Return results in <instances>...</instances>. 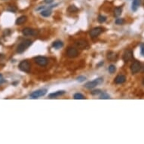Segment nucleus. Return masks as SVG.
Returning a JSON list of instances; mask_svg holds the SVG:
<instances>
[{
  "instance_id": "1",
  "label": "nucleus",
  "mask_w": 144,
  "mask_h": 144,
  "mask_svg": "<svg viewBox=\"0 0 144 144\" xmlns=\"http://www.w3.org/2000/svg\"><path fill=\"white\" fill-rule=\"evenodd\" d=\"M32 43H33V42L30 39H26V40H24V41H23L18 46V48H17V52H18V54H21L23 52H24V51H26V49L30 47V46L32 45Z\"/></svg>"
},
{
  "instance_id": "2",
  "label": "nucleus",
  "mask_w": 144,
  "mask_h": 144,
  "mask_svg": "<svg viewBox=\"0 0 144 144\" xmlns=\"http://www.w3.org/2000/svg\"><path fill=\"white\" fill-rule=\"evenodd\" d=\"M103 82V78H98V79H94V81L87 82L85 85V88H88V89H92V88H95L97 85L102 84Z\"/></svg>"
},
{
  "instance_id": "3",
  "label": "nucleus",
  "mask_w": 144,
  "mask_h": 144,
  "mask_svg": "<svg viewBox=\"0 0 144 144\" xmlns=\"http://www.w3.org/2000/svg\"><path fill=\"white\" fill-rule=\"evenodd\" d=\"M34 61H35L36 64L41 66H45L48 63V60L47 57H42V56L36 57L35 58H34Z\"/></svg>"
},
{
  "instance_id": "4",
  "label": "nucleus",
  "mask_w": 144,
  "mask_h": 144,
  "mask_svg": "<svg viewBox=\"0 0 144 144\" xmlns=\"http://www.w3.org/2000/svg\"><path fill=\"white\" fill-rule=\"evenodd\" d=\"M19 69L25 72H30V69H31V65L27 60H23L19 64Z\"/></svg>"
},
{
  "instance_id": "5",
  "label": "nucleus",
  "mask_w": 144,
  "mask_h": 144,
  "mask_svg": "<svg viewBox=\"0 0 144 144\" xmlns=\"http://www.w3.org/2000/svg\"><path fill=\"white\" fill-rule=\"evenodd\" d=\"M47 93V89H40L36 91H33L30 94V97L32 99H37L39 97L45 96Z\"/></svg>"
},
{
  "instance_id": "6",
  "label": "nucleus",
  "mask_w": 144,
  "mask_h": 144,
  "mask_svg": "<svg viewBox=\"0 0 144 144\" xmlns=\"http://www.w3.org/2000/svg\"><path fill=\"white\" fill-rule=\"evenodd\" d=\"M75 45L76 46L77 48H80V49H88L89 48V45L88 44V42L85 41L83 39H79L76 40V42H75Z\"/></svg>"
},
{
  "instance_id": "7",
  "label": "nucleus",
  "mask_w": 144,
  "mask_h": 144,
  "mask_svg": "<svg viewBox=\"0 0 144 144\" xmlns=\"http://www.w3.org/2000/svg\"><path fill=\"white\" fill-rule=\"evenodd\" d=\"M141 70V65L139 61H134L131 66V71L132 74H136Z\"/></svg>"
},
{
  "instance_id": "8",
  "label": "nucleus",
  "mask_w": 144,
  "mask_h": 144,
  "mask_svg": "<svg viewBox=\"0 0 144 144\" xmlns=\"http://www.w3.org/2000/svg\"><path fill=\"white\" fill-rule=\"evenodd\" d=\"M66 55L68 57L74 58V57H76L79 55V52H78L77 49L74 48L72 47H70L66 50Z\"/></svg>"
},
{
  "instance_id": "9",
  "label": "nucleus",
  "mask_w": 144,
  "mask_h": 144,
  "mask_svg": "<svg viewBox=\"0 0 144 144\" xmlns=\"http://www.w3.org/2000/svg\"><path fill=\"white\" fill-rule=\"evenodd\" d=\"M103 32V28L96 27V28H94L93 30H91L90 31V36L92 38H95V37H97L98 36H100Z\"/></svg>"
},
{
  "instance_id": "10",
  "label": "nucleus",
  "mask_w": 144,
  "mask_h": 144,
  "mask_svg": "<svg viewBox=\"0 0 144 144\" xmlns=\"http://www.w3.org/2000/svg\"><path fill=\"white\" fill-rule=\"evenodd\" d=\"M22 33H23V35H24L26 36H35V35H36L37 32L35 30L32 29V28L26 27L22 30Z\"/></svg>"
},
{
  "instance_id": "11",
  "label": "nucleus",
  "mask_w": 144,
  "mask_h": 144,
  "mask_svg": "<svg viewBox=\"0 0 144 144\" xmlns=\"http://www.w3.org/2000/svg\"><path fill=\"white\" fill-rule=\"evenodd\" d=\"M133 51L131 50H127L123 54V60L125 62L129 61L133 58Z\"/></svg>"
},
{
  "instance_id": "12",
  "label": "nucleus",
  "mask_w": 144,
  "mask_h": 144,
  "mask_svg": "<svg viewBox=\"0 0 144 144\" xmlns=\"http://www.w3.org/2000/svg\"><path fill=\"white\" fill-rule=\"evenodd\" d=\"M125 81H126V77L124 75H118L114 80L116 84H123L124 82H125Z\"/></svg>"
},
{
  "instance_id": "13",
  "label": "nucleus",
  "mask_w": 144,
  "mask_h": 144,
  "mask_svg": "<svg viewBox=\"0 0 144 144\" xmlns=\"http://www.w3.org/2000/svg\"><path fill=\"white\" fill-rule=\"evenodd\" d=\"M66 93V92L64 91H56L55 93H52V94H49V97L51 99H52V98H56V97H59V96H61L63 94H64Z\"/></svg>"
},
{
  "instance_id": "14",
  "label": "nucleus",
  "mask_w": 144,
  "mask_h": 144,
  "mask_svg": "<svg viewBox=\"0 0 144 144\" xmlns=\"http://www.w3.org/2000/svg\"><path fill=\"white\" fill-rule=\"evenodd\" d=\"M26 21V16H20V18H18L16 20L15 24L17 25H21L23 24H24Z\"/></svg>"
},
{
  "instance_id": "15",
  "label": "nucleus",
  "mask_w": 144,
  "mask_h": 144,
  "mask_svg": "<svg viewBox=\"0 0 144 144\" xmlns=\"http://www.w3.org/2000/svg\"><path fill=\"white\" fill-rule=\"evenodd\" d=\"M140 1L141 0H133V3H132V5H131V9L133 10L134 11H136L139 7V5L140 4Z\"/></svg>"
},
{
  "instance_id": "16",
  "label": "nucleus",
  "mask_w": 144,
  "mask_h": 144,
  "mask_svg": "<svg viewBox=\"0 0 144 144\" xmlns=\"http://www.w3.org/2000/svg\"><path fill=\"white\" fill-rule=\"evenodd\" d=\"M52 46L56 49H59L63 46V43L61 41H60V40H57V41H55L53 42Z\"/></svg>"
},
{
  "instance_id": "17",
  "label": "nucleus",
  "mask_w": 144,
  "mask_h": 144,
  "mask_svg": "<svg viewBox=\"0 0 144 144\" xmlns=\"http://www.w3.org/2000/svg\"><path fill=\"white\" fill-rule=\"evenodd\" d=\"M122 13V7H117L114 10V16L115 17H119Z\"/></svg>"
},
{
  "instance_id": "18",
  "label": "nucleus",
  "mask_w": 144,
  "mask_h": 144,
  "mask_svg": "<svg viewBox=\"0 0 144 144\" xmlns=\"http://www.w3.org/2000/svg\"><path fill=\"white\" fill-rule=\"evenodd\" d=\"M107 58L109 60H116V58H117V55L115 54L114 52H109V53H108Z\"/></svg>"
},
{
  "instance_id": "19",
  "label": "nucleus",
  "mask_w": 144,
  "mask_h": 144,
  "mask_svg": "<svg viewBox=\"0 0 144 144\" xmlns=\"http://www.w3.org/2000/svg\"><path fill=\"white\" fill-rule=\"evenodd\" d=\"M41 15L42 16H43V17H49L51 14V10H48V9H47V10H44V11H41Z\"/></svg>"
},
{
  "instance_id": "20",
  "label": "nucleus",
  "mask_w": 144,
  "mask_h": 144,
  "mask_svg": "<svg viewBox=\"0 0 144 144\" xmlns=\"http://www.w3.org/2000/svg\"><path fill=\"white\" fill-rule=\"evenodd\" d=\"M74 99L75 100H84L85 97L83 94H82L81 93H76L74 94Z\"/></svg>"
},
{
  "instance_id": "21",
  "label": "nucleus",
  "mask_w": 144,
  "mask_h": 144,
  "mask_svg": "<svg viewBox=\"0 0 144 144\" xmlns=\"http://www.w3.org/2000/svg\"><path fill=\"white\" fill-rule=\"evenodd\" d=\"M110 98V97H109V95L107 94V93H105V92H103V93H102L101 92V94H100V99H103V100H108Z\"/></svg>"
},
{
  "instance_id": "22",
  "label": "nucleus",
  "mask_w": 144,
  "mask_h": 144,
  "mask_svg": "<svg viewBox=\"0 0 144 144\" xmlns=\"http://www.w3.org/2000/svg\"><path fill=\"white\" fill-rule=\"evenodd\" d=\"M78 11V8L75 6V5H70V7L68 8V11H70V12H76V11Z\"/></svg>"
},
{
  "instance_id": "23",
  "label": "nucleus",
  "mask_w": 144,
  "mask_h": 144,
  "mask_svg": "<svg viewBox=\"0 0 144 144\" xmlns=\"http://www.w3.org/2000/svg\"><path fill=\"white\" fill-rule=\"evenodd\" d=\"M97 20H98L99 23H100V24H103V23H104L106 20V18L105 16H103V15H100L98 17V19H97Z\"/></svg>"
},
{
  "instance_id": "24",
  "label": "nucleus",
  "mask_w": 144,
  "mask_h": 144,
  "mask_svg": "<svg viewBox=\"0 0 144 144\" xmlns=\"http://www.w3.org/2000/svg\"><path fill=\"white\" fill-rule=\"evenodd\" d=\"M116 66H115L114 65H110L109 67V72H110L111 74L114 73L115 72H116Z\"/></svg>"
},
{
  "instance_id": "25",
  "label": "nucleus",
  "mask_w": 144,
  "mask_h": 144,
  "mask_svg": "<svg viewBox=\"0 0 144 144\" xmlns=\"http://www.w3.org/2000/svg\"><path fill=\"white\" fill-rule=\"evenodd\" d=\"M124 23V20L122 19V18H118L116 20V24H118V25H122Z\"/></svg>"
},
{
  "instance_id": "26",
  "label": "nucleus",
  "mask_w": 144,
  "mask_h": 144,
  "mask_svg": "<svg viewBox=\"0 0 144 144\" xmlns=\"http://www.w3.org/2000/svg\"><path fill=\"white\" fill-rule=\"evenodd\" d=\"M101 91L99 90V89H97V90H94V91H91V94L92 95H98V94H101Z\"/></svg>"
},
{
  "instance_id": "27",
  "label": "nucleus",
  "mask_w": 144,
  "mask_h": 144,
  "mask_svg": "<svg viewBox=\"0 0 144 144\" xmlns=\"http://www.w3.org/2000/svg\"><path fill=\"white\" fill-rule=\"evenodd\" d=\"M85 79H86V78H85V76H79V77L77 78V81H78V82H84V81H85Z\"/></svg>"
},
{
  "instance_id": "28",
  "label": "nucleus",
  "mask_w": 144,
  "mask_h": 144,
  "mask_svg": "<svg viewBox=\"0 0 144 144\" xmlns=\"http://www.w3.org/2000/svg\"><path fill=\"white\" fill-rule=\"evenodd\" d=\"M5 82V80L3 78V76L2 74H0V85H2V83Z\"/></svg>"
},
{
  "instance_id": "29",
  "label": "nucleus",
  "mask_w": 144,
  "mask_h": 144,
  "mask_svg": "<svg viewBox=\"0 0 144 144\" xmlns=\"http://www.w3.org/2000/svg\"><path fill=\"white\" fill-rule=\"evenodd\" d=\"M141 54L144 56V44L141 45Z\"/></svg>"
},
{
  "instance_id": "30",
  "label": "nucleus",
  "mask_w": 144,
  "mask_h": 144,
  "mask_svg": "<svg viewBox=\"0 0 144 144\" xmlns=\"http://www.w3.org/2000/svg\"><path fill=\"white\" fill-rule=\"evenodd\" d=\"M54 0H45V2L46 4H51V3H52L53 2Z\"/></svg>"
},
{
  "instance_id": "31",
  "label": "nucleus",
  "mask_w": 144,
  "mask_h": 144,
  "mask_svg": "<svg viewBox=\"0 0 144 144\" xmlns=\"http://www.w3.org/2000/svg\"><path fill=\"white\" fill-rule=\"evenodd\" d=\"M8 11H12V12H15V11H16V8H8Z\"/></svg>"
},
{
  "instance_id": "32",
  "label": "nucleus",
  "mask_w": 144,
  "mask_h": 144,
  "mask_svg": "<svg viewBox=\"0 0 144 144\" xmlns=\"http://www.w3.org/2000/svg\"><path fill=\"white\" fill-rule=\"evenodd\" d=\"M45 8V6H41V7H39V8H36V11H39V10H41V9H44Z\"/></svg>"
},
{
  "instance_id": "33",
  "label": "nucleus",
  "mask_w": 144,
  "mask_h": 144,
  "mask_svg": "<svg viewBox=\"0 0 144 144\" xmlns=\"http://www.w3.org/2000/svg\"><path fill=\"white\" fill-rule=\"evenodd\" d=\"M143 85H144V79H143Z\"/></svg>"
},
{
  "instance_id": "34",
  "label": "nucleus",
  "mask_w": 144,
  "mask_h": 144,
  "mask_svg": "<svg viewBox=\"0 0 144 144\" xmlns=\"http://www.w3.org/2000/svg\"><path fill=\"white\" fill-rule=\"evenodd\" d=\"M0 45H1V42H0Z\"/></svg>"
}]
</instances>
